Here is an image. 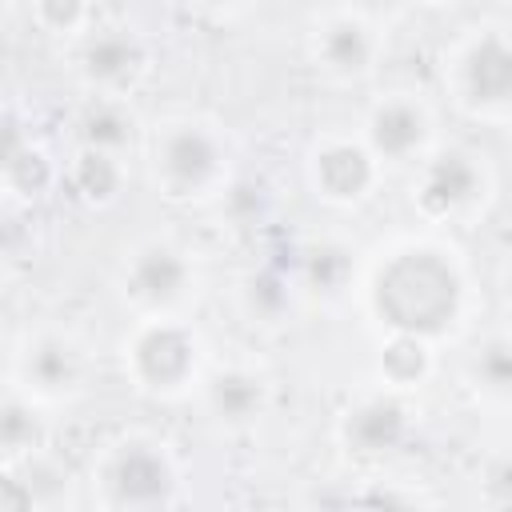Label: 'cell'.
Wrapping results in <instances>:
<instances>
[{"instance_id":"obj_7","label":"cell","mask_w":512,"mask_h":512,"mask_svg":"<svg viewBox=\"0 0 512 512\" xmlns=\"http://www.w3.org/2000/svg\"><path fill=\"white\" fill-rule=\"evenodd\" d=\"M312 180L328 200H340V204L344 200H360L376 180L372 152L364 144H352V140H332V144H324L316 152Z\"/></svg>"},{"instance_id":"obj_5","label":"cell","mask_w":512,"mask_h":512,"mask_svg":"<svg viewBox=\"0 0 512 512\" xmlns=\"http://www.w3.org/2000/svg\"><path fill=\"white\" fill-rule=\"evenodd\" d=\"M460 88L480 108L512 104V44L496 32L480 36L460 60Z\"/></svg>"},{"instance_id":"obj_16","label":"cell","mask_w":512,"mask_h":512,"mask_svg":"<svg viewBox=\"0 0 512 512\" xmlns=\"http://www.w3.org/2000/svg\"><path fill=\"white\" fill-rule=\"evenodd\" d=\"M72 180H76V188H80L88 200H112V192L120 188V164H116L112 152L84 148V152L76 156Z\"/></svg>"},{"instance_id":"obj_14","label":"cell","mask_w":512,"mask_h":512,"mask_svg":"<svg viewBox=\"0 0 512 512\" xmlns=\"http://www.w3.org/2000/svg\"><path fill=\"white\" fill-rule=\"evenodd\" d=\"M80 136H84V148H100L116 156L120 148L132 144V116L116 100H96L80 116Z\"/></svg>"},{"instance_id":"obj_23","label":"cell","mask_w":512,"mask_h":512,"mask_svg":"<svg viewBox=\"0 0 512 512\" xmlns=\"http://www.w3.org/2000/svg\"><path fill=\"white\" fill-rule=\"evenodd\" d=\"M204 4H232V0H204Z\"/></svg>"},{"instance_id":"obj_22","label":"cell","mask_w":512,"mask_h":512,"mask_svg":"<svg viewBox=\"0 0 512 512\" xmlns=\"http://www.w3.org/2000/svg\"><path fill=\"white\" fill-rule=\"evenodd\" d=\"M360 8H380V4H392V0H356Z\"/></svg>"},{"instance_id":"obj_13","label":"cell","mask_w":512,"mask_h":512,"mask_svg":"<svg viewBox=\"0 0 512 512\" xmlns=\"http://www.w3.org/2000/svg\"><path fill=\"white\" fill-rule=\"evenodd\" d=\"M208 400H212L220 420H248L264 404V384L252 372H240V368L216 372L212 384H208Z\"/></svg>"},{"instance_id":"obj_15","label":"cell","mask_w":512,"mask_h":512,"mask_svg":"<svg viewBox=\"0 0 512 512\" xmlns=\"http://www.w3.org/2000/svg\"><path fill=\"white\" fill-rule=\"evenodd\" d=\"M28 376H32L44 392L72 388L76 376H80V356H76L64 340H44V344H36L32 356H28Z\"/></svg>"},{"instance_id":"obj_8","label":"cell","mask_w":512,"mask_h":512,"mask_svg":"<svg viewBox=\"0 0 512 512\" xmlns=\"http://www.w3.org/2000/svg\"><path fill=\"white\" fill-rule=\"evenodd\" d=\"M428 136V116L420 104L396 96L376 104V112L368 116V144L376 156L384 160H408Z\"/></svg>"},{"instance_id":"obj_9","label":"cell","mask_w":512,"mask_h":512,"mask_svg":"<svg viewBox=\"0 0 512 512\" xmlns=\"http://www.w3.org/2000/svg\"><path fill=\"white\" fill-rule=\"evenodd\" d=\"M108 480H112L116 500H124V504H156V500H164V492L172 484V468H168V460L156 448L128 444L112 460Z\"/></svg>"},{"instance_id":"obj_19","label":"cell","mask_w":512,"mask_h":512,"mask_svg":"<svg viewBox=\"0 0 512 512\" xmlns=\"http://www.w3.org/2000/svg\"><path fill=\"white\" fill-rule=\"evenodd\" d=\"M32 432H36V428H32V412H24L20 404H8V408H4V444L16 452V448L24 444V436L32 440Z\"/></svg>"},{"instance_id":"obj_2","label":"cell","mask_w":512,"mask_h":512,"mask_svg":"<svg viewBox=\"0 0 512 512\" xmlns=\"http://www.w3.org/2000/svg\"><path fill=\"white\" fill-rule=\"evenodd\" d=\"M220 160L216 136L200 124H168V132L156 140V172L176 196L204 192L220 176Z\"/></svg>"},{"instance_id":"obj_12","label":"cell","mask_w":512,"mask_h":512,"mask_svg":"<svg viewBox=\"0 0 512 512\" xmlns=\"http://www.w3.org/2000/svg\"><path fill=\"white\" fill-rule=\"evenodd\" d=\"M316 56L336 76H360V72H368L372 56H376V40L360 16H336L320 28Z\"/></svg>"},{"instance_id":"obj_21","label":"cell","mask_w":512,"mask_h":512,"mask_svg":"<svg viewBox=\"0 0 512 512\" xmlns=\"http://www.w3.org/2000/svg\"><path fill=\"white\" fill-rule=\"evenodd\" d=\"M488 488H492L496 496L512 500V456L500 460V464H492V472H488Z\"/></svg>"},{"instance_id":"obj_4","label":"cell","mask_w":512,"mask_h":512,"mask_svg":"<svg viewBox=\"0 0 512 512\" xmlns=\"http://www.w3.org/2000/svg\"><path fill=\"white\" fill-rule=\"evenodd\" d=\"M484 188V176H480V164L464 152H440L424 164L420 172V188H416V200L424 212L432 216H452L460 208H468Z\"/></svg>"},{"instance_id":"obj_18","label":"cell","mask_w":512,"mask_h":512,"mask_svg":"<svg viewBox=\"0 0 512 512\" xmlns=\"http://www.w3.org/2000/svg\"><path fill=\"white\" fill-rule=\"evenodd\" d=\"M472 372L488 392H512V340H488L476 352Z\"/></svg>"},{"instance_id":"obj_17","label":"cell","mask_w":512,"mask_h":512,"mask_svg":"<svg viewBox=\"0 0 512 512\" xmlns=\"http://www.w3.org/2000/svg\"><path fill=\"white\" fill-rule=\"evenodd\" d=\"M384 376L392 384H416L428 368V348H424V336H412V332H396L388 344H384Z\"/></svg>"},{"instance_id":"obj_20","label":"cell","mask_w":512,"mask_h":512,"mask_svg":"<svg viewBox=\"0 0 512 512\" xmlns=\"http://www.w3.org/2000/svg\"><path fill=\"white\" fill-rule=\"evenodd\" d=\"M40 16L52 28H72L84 16V0H40Z\"/></svg>"},{"instance_id":"obj_24","label":"cell","mask_w":512,"mask_h":512,"mask_svg":"<svg viewBox=\"0 0 512 512\" xmlns=\"http://www.w3.org/2000/svg\"><path fill=\"white\" fill-rule=\"evenodd\" d=\"M508 292H512V276H508Z\"/></svg>"},{"instance_id":"obj_11","label":"cell","mask_w":512,"mask_h":512,"mask_svg":"<svg viewBox=\"0 0 512 512\" xmlns=\"http://www.w3.org/2000/svg\"><path fill=\"white\" fill-rule=\"evenodd\" d=\"M84 76L100 88H124L136 80V72L144 68V48L136 36L112 28V32H100L84 44Z\"/></svg>"},{"instance_id":"obj_6","label":"cell","mask_w":512,"mask_h":512,"mask_svg":"<svg viewBox=\"0 0 512 512\" xmlns=\"http://www.w3.org/2000/svg\"><path fill=\"white\" fill-rule=\"evenodd\" d=\"M192 268L184 260V252L168 248V244H152L144 252H136V260L128 264V292L132 300L148 304V308H168L188 292Z\"/></svg>"},{"instance_id":"obj_10","label":"cell","mask_w":512,"mask_h":512,"mask_svg":"<svg viewBox=\"0 0 512 512\" xmlns=\"http://www.w3.org/2000/svg\"><path fill=\"white\" fill-rule=\"evenodd\" d=\"M404 428H408V412L400 400L392 396H372L364 404H356L344 420V440L364 452V456H376V452H388L404 440Z\"/></svg>"},{"instance_id":"obj_1","label":"cell","mask_w":512,"mask_h":512,"mask_svg":"<svg viewBox=\"0 0 512 512\" xmlns=\"http://www.w3.org/2000/svg\"><path fill=\"white\" fill-rule=\"evenodd\" d=\"M372 300H376V312L396 332L432 336L448 328L460 308V276L440 248L416 244L396 252L380 268Z\"/></svg>"},{"instance_id":"obj_3","label":"cell","mask_w":512,"mask_h":512,"mask_svg":"<svg viewBox=\"0 0 512 512\" xmlns=\"http://www.w3.org/2000/svg\"><path fill=\"white\" fill-rule=\"evenodd\" d=\"M132 368L148 388H180L196 368V340L188 328L172 320H156L140 328L132 340Z\"/></svg>"}]
</instances>
